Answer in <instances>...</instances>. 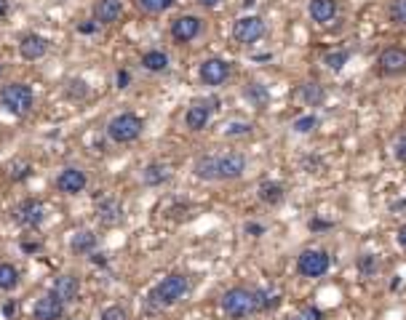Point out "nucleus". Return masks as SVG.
<instances>
[{
    "label": "nucleus",
    "mask_w": 406,
    "mask_h": 320,
    "mask_svg": "<svg viewBox=\"0 0 406 320\" xmlns=\"http://www.w3.org/2000/svg\"><path fill=\"white\" fill-rule=\"evenodd\" d=\"M244 152H219V155H201L192 163V174L201 181H235L246 174Z\"/></svg>",
    "instance_id": "obj_1"
},
{
    "label": "nucleus",
    "mask_w": 406,
    "mask_h": 320,
    "mask_svg": "<svg viewBox=\"0 0 406 320\" xmlns=\"http://www.w3.org/2000/svg\"><path fill=\"white\" fill-rule=\"evenodd\" d=\"M224 318L230 320H246L254 318L256 312H262V288L251 286H233L227 288L219 299Z\"/></svg>",
    "instance_id": "obj_2"
},
{
    "label": "nucleus",
    "mask_w": 406,
    "mask_h": 320,
    "mask_svg": "<svg viewBox=\"0 0 406 320\" xmlns=\"http://www.w3.org/2000/svg\"><path fill=\"white\" fill-rule=\"evenodd\" d=\"M187 294H190V277L182 275V272H171V275L160 277L158 283L150 288L147 302H150V307L166 309V307L179 304Z\"/></svg>",
    "instance_id": "obj_3"
},
{
    "label": "nucleus",
    "mask_w": 406,
    "mask_h": 320,
    "mask_svg": "<svg viewBox=\"0 0 406 320\" xmlns=\"http://www.w3.org/2000/svg\"><path fill=\"white\" fill-rule=\"evenodd\" d=\"M0 107L14 117H24L35 107V91L27 83H6L0 88Z\"/></svg>",
    "instance_id": "obj_4"
},
{
    "label": "nucleus",
    "mask_w": 406,
    "mask_h": 320,
    "mask_svg": "<svg viewBox=\"0 0 406 320\" xmlns=\"http://www.w3.org/2000/svg\"><path fill=\"white\" fill-rule=\"evenodd\" d=\"M142 131H145V120L139 115H134V112H120V115H115L107 123V137H110V142H115V144L137 142L142 137Z\"/></svg>",
    "instance_id": "obj_5"
},
{
    "label": "nucleus",
    "mask_w": 406,
    "mask_h": 320,
    "mask_svg": "<svg viewBox=\"0 0 406 320\" xmlns=\"http://www.w3.org/2000/svg\"><path fill=\"white\" fill-rule=\"evenodd\" d=\"M329 267H331V256L323 248H308V251H302L297 256V272L302 277H308V280L323 277L329 272Z\"/></svg>",
    "instance_id": "obj_6"
},
{
    "label": "nucleus",
    "mask_w": 406,
    "mask_h": 320,
    "mask_svg": "<svg viewBox=\"0 0 406 320\" xmlns=\"http://www.w3.org/2000/svg\"><path fill=\"white\" fill-rule=\"evenodd\" d=\"M233 38L241 46H254L265 38V19L256 14H246L241 19H235L233 24Z\"/></svg>",
    "instance_id": "obj_7"
},
{
    "label": "nucleus",
    "mask_w": 406,
    "mask_h": 320,
    "mask_svg": "<svg viewBox=\"0 0 406 320\" xmlns=\"http://www.w3.org/2000/svg\"><path fill=\"white\" fill-rule=\"evenodd\" d=\"M230 75H233V67L227 59H219V56H209V59H203L201 67H198V78H201L203 85H212V88H219L230 80Z\"/></svg>",
    "instance_id": "obj_8"
},
{
    "label": "nucleus",
    "mask_w": 406,
    "mask_h": 320,
    "mask_svg": "<svg viewBox=\"0 0 406 320\" xmlns=\"http://www.w3.org/2000/svg\"><path fill=\"white\" fill-rule=\"evenodd\" d=\"M201 32H203V19L195 16V14H182V16H177V19L171 21V27H169L171 41L179 43V46L192 43Z\"/></svg>",
    "instance_id": "obj_9"
},
{
    "label": "nucleus",
    "mask_w": 406,
    "mask_h": 320,
    "mask_svg": "<svg viewBox=\"0 0 406 320\" xmlns=\"http://www.w3.org/2000/svg\"><path fill=\"white\" fill-rule=\"evenodd\" d=\"M11 216H14V222L19 224V227L35 230V227H41V224L46 222V206H43V201H38V198H27V201H21L19 206L11 211Z\"/></svg>",
    "instance_id": "obj_10"
},
{
    "label": "nucleus",
    "mask_w": 406,
    "mask_h": 320,
    "mask_svg": "<svg viewBox=\"0 0 406 320\" xmlns=\"http://www.w3.org/2000/svg\"><path fill=\"white\" fill-rule=\"evenodd\" d=\"M219 107L217 99H195L190 107H187V112H184V126L187 131H203V128L209 126V120H212L214 110Z\"/></svg>",
    "instance_id": "obj_11"
},
{
    "label": "nucleus",
    "mask_w": 406,
    "mask_h": 320,
    "mask_svg": "<svg viewBox=\"0 0 406 320\" xmlns=\"http://www.w3.org/2000/svg\"><path fill=\"white\" fill-rule=\"evenodd\" d=\"M377 73L382 78H401L406 73V48L390 46L377 56Z\"/></svg>",
    "instance_id": "obj_12"
},
{
    "label": "nucleus",
    "mask_w": 406,
    "mask_h": 320,
    "mask_svg": "<svg viewBox=\"0 0 406 320\" xmlns=\"http://www.w3.org/2000/svg\"><path fill=\"white\" fill-rule=\"evenodd\" d=\"M85 187H88V176H85L83 169L67 166V169H62L59 176H56V190L62 192V195H80Z\"/></svg>",
    "instance_id": "obj_13"
},
{
    "label": "nucleus",
    "mask_w": 406,
    "mask_h": 320,
    "mask_svg": "<svg viewBox=\"0 0 406 320\" xmlns=\"http://www.w3.org/2000/svg\"><path fill=\"white\" fill-rule=\"evenodd\" d=\"M51 294L56 299H62L64 304H73L75 299L80 297V277L73 275V272H64V275H56L51 283Z\"/></svg>",
    "instance_id": "obj_14"
},
{
    "label": "nucleus",
    "mask_w": 406,
    "mask_h": 320,
    "mask_svg": "<svg viewBox=\"0 0 406 320\" xmlns=\"http://www.w3.org/2000/svg\"><path fill=\"white\" fill-rule=\"evenodd\" d=\"M64 304L62 299H56L48 291V294H43L38 302H35V307H32V318L35 320H62L64 318Z\"/></svg>",
    "instance_id": "obj_15"
},
{
    "label": "nucleus",
    "mask_w": 406,
    "mask_h": 320,
    "mask_svg": "<svg viewBox=\"0 0 406 320\" xmlns=\"http://www.w3.org/2000/svg\"><path fill=\"white\" fill-rule=\"evenodd\" d=\"M19 53L21 59H27V62H38V59H43L48 53V41L43 35H38V32H27L19 41Z\"/></svg>",
    "instance_id": "obj_16"
},
{
    "label": "nucleus",
    "mask_w": 406,
    "mask_h": 320,
    "mask_svg": "<svg viewBox=\"0 0 406 320\" xmlns=\"http://www.w3.org/2000/svg\"><path fill=\"white\" fill-rule=\"evenodd\" d=\"M123 16V3L120 0H96L94 3V21L96 24H115Z\"/></svg>",
    "instance_id": "obj_17"
},
{
    "label": "nucleus",
    "mask_w": 406,
    "mask_h": 320,
    "mask_svg": "<svg viewBox=\"0 0 406 320\" xmlns=\"http://www.w3.org/2000/svg\"><path fill=\"white\" fill-rule=\"evenodd\" d=\"M308 14L316 24H329L337 16V0H310Z\"/></svg>",
    "instance_id": "obj_18"
},
{
    "label": "nucleus",
    "mask_w": 406,
    "mask_h": 320,
    "mask_svg": "<svg viewBox=\"0 0 406 320\" xmlns=\"http://www.w3.org/2000/svg\"><path fill=\"white\" fill-rule=\"evenodd\" d=\"M96 216H99V222L107 224V227L120 224V219H123V206H120L118 198H105V201L96 206Z\"/></svg>",
    "instance_id": "obj_19"
},
{
    "label": "nucleus",
    "mask_w": 406,
    "mask_h": 320,
    "mask_svg": "<svg viewBox=\"0 0 406 320\" xmlns=\"http://www.w3.org/2000/svg\"><path fill=\"white\" fill-rule=\"evenodd\" d=\"M297 96L308 107H316V105H321V102L326 99V88H323L318 80H305V83H299Z\"/></svg>",
    "instance_id": "obj_20"
},
{
    "label": "nucleus",
    "mask_w": 406,
    "mask_h": 320,
    "mask_svg": "<svg viewBox=\"0 0 406 320\" xmlns=\"http://www.w3.org/2000/svg\"><path fill=\"white\" fill-rule=\"evenodd\" d=\"M286 195V187L281 181H262L259 190H256V198L265 203V206H278Z\"/></svg>",
    "instance_id": "obj_21"
},
{
    "label": "nucleus",
    "mask_w": 406,
    "mask_h": 320,
    "mask_svg": "<svg viewBox=\"0 0 406 320\" xmlns=\"http://www.w3.org/2000/svg\"><path fill=\"white\" fill-rule=\"evenodd\" d=\"M139 64H142L147 73H166V70H169V53L160 51V48H152V51L142 53V62Z\"/></svg>",
    "instance_id": "obj_22"
},
{
    "label": "nucleus",
    "mask_w": 406,
    "mask_h": 320,
    "mask_svg": "<svg viewBox=\"0 0 406 320\" xmlns=\"http://www.w3.org/2000/svg\"><path fill=\"white\" fill-rule=\"evenodd\" d=\"M70 248H73V254H91L96 248L94 230H78L73 235V240H70Z\"/></svg>",
    "instance_id": "obj_23"
},
{
    "label": "nucleus",
    "mask_w": 406,
    "mask_h": 320,
    "mask_svg": "<svg viewBox=\"0 0 406 320\" xmlns=\"http://www.w3.org/2000/svg\"><path fill=\"white\" fill-rule=\"evenodd\" d=\"M169 166H163V163H150V166H145V171H142V181L147 184V187H158V184H163V181H169Z\"/></svg>",
    "instance_id": "obj_24"
},
{
    "label": "nucleus",
    "mask_w": 406,
    "mask_h": 320,
    "mask_svg": "<svg viewBox=\"0 0 406 320\" xmlns=\"http://www.w3.org/2000/svg\"><path fill=\"white\" fill-rule=\"evenodd\" d=\"M244 94H246V99H249L254 107H259V110L270 105V88H267L265 83H256V80H251V83L244 88Z\"/></svg>",
    "instance_id": "obj_25"
},
{
    "label": "nucleus",
    "mask_w": 406,
    "mask_h": 320,
    "mask_svg": "<svg viewBox=\"0 0 406 320\" xmlns=\"http://www.w3.org/2000/svg\"><path fill=\"white\" fill-rule=\"evenodd\" d=\"M19 286V270L11 262H0V291H14Z\"/></svg>",
    "instance_id": "obj_26"
},
{
    "label": "nucleus",
    "mask_w": 406,
    "mask_h": 320,
    "mask_svg": "<svg viewBox=\"0 0 406 320\" xmlns=\"http://www.w3.org/2000/svg\"><path fill=\"white\" fill-rule=\"evenodd\" d=\"M387 19L395 27H406V0H390L387 3Z\"/></svg>",
    "instance_id": "obj_27"
},
{
    "label": "nucleus",
    "mask_w": 406,
    "mask_h": 320,
    "mask_svg": "<svg viewBox=\"0 0 406 320\" xmlns=\"http://www.w3.org/2000/svg\"><path fill=\"white\" fill-rule=\"evenodd\" d=\"M348 59H350V53H348V51H329V53H323V64L329 67L331 73H340L342 67L348 64Z\"/></svg>",
    "instance_id": "obj_28"
},
{
    "label": "nucleus",
    "mask_w": 406,
    "mask_h": 320,
    "mask_svg": "<svg viewBox=\"0 0 406 320\" xmlns=\"http://www.w3.org/2000/svg\"><path fill=\"white\" fill-rule=\"evenodd\" d=\"M318 126H321L318 115H302V117H297V120L291 123V128H294L297 134H310V131H316Z\"/></svg>",
    "instance_id": "obj_29"
},
{
    "label": "nucleus",
    "mask_w": 406,
    "mask_h": 320,
    "mask_svg": "<svg viewBox=\"0 0 406 320\" xmlns=\"http://www.w3.org/2000/svg\"><path fill=\"white\" fill-rule=\"evenodd\" d=\"M355 267H358V272H361L363 277H372L374 272H377V256L361 254L358 259H355Z\"/></svg>",
    "instance_id": "obj_30"
},
{
    "label": "nucleus",
    "mask_w": 406,
    "mask_h": 320,
    "mask_svg": "<svg viewBox=\"0 0 406 320\" xmlns=\"http://www.w3.org/2000/svg\"><path fill=\"white\" fill-rule=\"evenodd\" d=\"M137 6L145 14H160V11H166L174 6V0H137Z\"/></svg>",
    "instance_id": "obj_31"
},
{
    "label": "nucleus",
    "mask_w": 406,
    "mask_h": 320,
    "mask_svg": "<svg viewBox=\"0 0 406 320\" xmlns=\"http://www.w3.org/2000/svg\"><path fill=\"white\" fill-rule=\"evenodd\" d=\"M99 320H128V309L120 304H110L99 312Z\"/></svg>",
    "instance_id": "obj_32"
},
{
    "label": "nucleus",
    "mask_w": 406,
    "mask_h": 320,
    "mask_svg": "<svg viewBox=\"0 0 406 320\" xmlns=\"http://www.w3.org/2000/svg\"><path fill=\"white\" fill-rule=\"evenodd\" d=\"M393 158L398 160V163H406V134H401V137L395 139V144H393Z\"/></svg>",
    "instance_id": "obj_33"
},
{
    "label": "nucleus",
    "mask_w": 406,
    "mask_h": 320,
    "mask_svg": "<svg viewBox=\"0 0 406 320\" xmlns=\"http://www.w3.org/2000/svg\"><path fill=\"white\" fill-rule=\"evenodd\" d=\"M251 128H254L251 123H230L224 134H227V137H238V134H251Z\"/></svg>",
    "instance_id": "obj_34"
},
{
    "label": "nucleus",
    "mask_w": 406,
    "mask_h": 320,
    "mask_svg": "<svg viewBox=\"0 0 406 320\" xmlns=\"http://www.w3.org/2000/svg\"><path fill=\"white\" fill-rule=\"evenodd\" d=\"M246 235H251V238H262L265 235V224H259V222H246Z\"/></svg>",
    "instance_id": "obj_35"
},
{
    "label": "nucleus",
    "mask_w": 406,
    "mask_h": 320,
    "mask_svg": "<svg viewBox=\"0 0 406 320\" xmlns=\"http://www.w3.org/2000/svg\"><path fill=\"white\" fill-rule=\"evenodd\" d=\"M294 320H321V312L316 307H308V309H302Z\"/></svg>",
    "instance_id": "obj_36"
},
{
    "label": "nucleus",
    "mask_w": 406,
    "mask_h": 320,
    "mask_svg": "<svg viewBox=\"0 0 406 320\" xmlns=\"http://www.w3.org/2000/svg\"><path fill=\"white\" fill-rule=\"evenodd\" d=\"M395 240H398V245H401V248L406 251V224H401V227H398V233H395Z\"/></svg>",
    "instance_id": "obj_37"
},
{
    "label": "nucleus",
    "mask_w": 406,
    "mask_h": 320,
    "mask_svg": "<svg viewBox=\"0 0 406 320\" xmlns=\"http://www.w3.org/2000/svg\"><path fill=\"white\" fill-rule=\"evenodd\" d=\"M128 80H131V75H128L126 70H120V73H118V88H128Z\"/></svg>",
    "instance_id": "obj_38"
},
{
    "label": "nucleus",
    "mask_w": 406,
    "mask_h": 320,
    "mask_svg": "<svg viewBox=\"0 0 406 320\" xmlns=\"http://www.w3.org/2000/svg\"><path fill=\"white\" fill-rule=\"evenodd\" d=\"M331 227V222H321V219H313L310 222V230H329Z\"/></svg>",
    "instance_id": "obj_39"
},
{
    "label": "nucleus",
    "mask_w": 406,
    "mask_h": 320,
    "mask_svg": "<svg viewBox=\"0 0 406 320\" xmlns=\"http://www.w3.org/2000/svg\"><path fill=\"white\" fill-rule=\"evenodd\" d=\"M195 3H198L201 9H217V6L222 3V0H195Z\"/></svg>",
    "instance_id": "obj_40"
},
{
    "label": "nucleus",
    "mask_w": 406,
    "mask_h": 320,
    "mask_svg": "<svg viewBox=\"0 0 406 320\" xmlns=\"http://www.w3.org/2000/svg\"><path fill=\"white\" fill-rule=\"evenodd\" d=\"M96 27H99V24H96V21H85V24H80V27H78V30H80V32H85V35H88V32H94Z\"/></svg>",
    "instance_id": "obj_41"
},
{
    "label": "nucleus",
    "mask_w": 406,
    "mask_h": 320,
    "mask_svg": "<svg viewBox=\"0 0 406 320\" xmlns=\"http://www.w3.org/2000/svg\"><path fill=\"white\" fill-rule=\"evenodd\" d=\"M9 0H0V19H3V16H6V14H9Z\"/></svg>",
    "instance_id": "obj_42"
},
{
    "label": "nucleus",
    "mask_w": 406,
    "mask_h": 320,
    "mask_svg": "<svg viewBox=\"0 0 406 320\" xmlns=\"http://www.w3.org/2000/svg\"><path fill=\"white\" fill-rule=\"evenodd\" d=\"M401 208H406V201H398V203H393V211H401Z\"/></svg>",
    "instance_id": "obj_43"
}]
</instances>
